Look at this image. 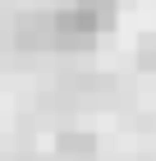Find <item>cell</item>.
<instances>
[]
</instances>
